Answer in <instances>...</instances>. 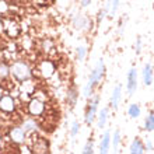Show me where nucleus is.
I'll return each mask as SVG.
<instances>
[{"label": "nucleus", "instance_id": "1", "mask_svg": "<svg viewBox=\"0 0 154 154\" xmlns=\"http://www.w3.org/2000/svg\"><path fill=\"white\" fill-rule=\"evenodd\" d=\"M105 62H104V59H98L97 63H95V66H94L93 72H91V74H90L88 80H87V83H85V85L83 87V95H84V98H91L95 94V88H97L98 85H100V83L102 81V79H104V76H105Z\"/></svg>", "mask_w": 154, "mask_h": 154}, {"label": "nucleus", "instance_id": "2", "mask_svg": "<svg viewBox=\"0 0 154 154\" xmlns=\"http://www.w3.org/2000/svg\"><path fill=\"white\" fill-rule=\"evenodd\" d=\"M10 76L18 83L32 79V69L25 60H14L10 65Z\"/></svg>", "mask_w": 154, "mask_h": 154}, {"label": "nucleus", "instance_id": "3", "mask_svg": "<svg viewBox=\"0 0 154 154\" xmlns=\"http://www.w3.org/2000/svg\"><path fill=\"white\" fill-rule=\"evenodd\" d=\"M90 101L87 104L85 108V114H84V122L87 126H91L95 122V118L98 114V105H100V94H94L91 98H88Z\"/></svg>", "mask_w": 154, "mask_h": 154}, {"label": "nucleus", "instance_id": "4", "mask_svg": "<svg viewBox=\"0 0 154 154\" xmlns=\"http://www.w3.org/2000/svg\"><path fill=\"white\" fill-rule=\"evenodd\" d=\"M2 23H3V32L6 34L10 39H16V38L20 37L21 28H20V24H18L16 20H13L10 17H3V18H2Z\"/></svg>", "mask_w": 154, "mask_h": 154}, {"label": "nucleus", "instance_id": "5", "mask_svg": "<svg viewBox=\"0 0 154 154\" xmlns=\"http://www.w3.org/2000/svg\"><path fill=\"white\" fill-rule=\"evenodd\" d=\"M45 109H46V104H45L44 100H41V98H38V97L31 98V100L27 102V112L32 118L42 116V115L45 114Z\"/></svg>", "mask_w": 154, "mask_h": 154}, {"label": "nucleus", "instance_id": "6", "mask_svg": "<svg viewBox=\"0 0 154 154\" xmlns=\"http://www.w3.org/2000/svg\"><path fill=\"white\" fill-rule=\"evenodd\" d=\"M139 85V74L136 67H130L128 74H126V91L129 94V97L134 95V93L137 91Z\"/></svg>", "mask_w": 154, "mask_h": 154}, {"label": "nucleus", "instance_id": "7", "mask_svg": "<svg viewBox=\"0 0 154 154\" xmlns=\"http://www.w3.org/2000/svg\"><path fill=\"white\" fill-rule=\"evenodd\" d=\"M8 139H10L11 143L21 146V144H24L27 142V132L21 126H13L8 130Z\"/></svg>", "mask_w": 154, "mask_h": 154}, {"label": "nucleus", "instance_id": "8", "mask_svg": "<svg viewBox=\"0 0 154 154\" xmlns=\"http://www.w3.org/2000/svg\"><path fill=\"white\" fill-rule=\"evenodd\" d=\"M17 109V102L16 98L8 94H3L0 98V111L4 114H13Z\"/></svg>", "mask_w": 154, "mask_h": 154}, {"label": "nucleus", "instance_id": "9", "mask_svg": "<svg viewBox=\"0 0 154 154\" xmlns=\"http://www.w3.org/2000/svg\"><path fill=\"white\" fill-rule=\"evenodd\" d=\"M38 72L44 79H52L55 74H56V67H55V63L52 60H42L38 66Z\"/></svg>", "mask_w": 154, "mask_h": 154}, {"label": "nucleus", "instance_id": "10", "mask_svg": "<svg viewBox=\"0 0 154 154\" xmlns=\"http://www.w3.org/2000/svg\"><path fill=\"white\" fill-rule=\"evenodd\" d=\"M72 24L77 31H87V29L91 28V20L85 14H77L73 17L72 20Z\"/></svg>", "mask_w": 154, "mask_h": 154}, {"label": "nucleus", "instance_id": "11", "mask_svg": "<svg viewBox=\"0 0 154 154\" xmlns=\"http://www.w3.org/2000/svg\"><path fill=\"white\" fill-rule=\"evenodd\" d=\"M31 153H37V154L49 153V142L44 137L34 139L32 144H31Z\"/></svg>", "mask_w": 154, "mask_h": 154}, {"label": "nucleus", "instance_id": "12", "mask_svg": "<svg viewBox=\"0 0 154 154\" xmlns=\"http://www.w3.org/2000/svg\"><path fill=\"white\" fill-rule=\"evenodd\" d=\"M142 80H143V84L146 87H150L153 85V81H154V67L151 65L150 62H147L143 65V70H142Z\"/></svg>", "mask_w": 154, "mask_h": 154}, {"label": "nucleus", "instance_id": "13", "mask_svg": "<svg viewBox=\"0 0 154 154\" xmlns=\"http://www.w3.org/2000/svg\"><path fill=\"white\" fill-rule=\"evenodd\" d=\"M122 100V85L116 84L112 90V94H111V101H109V106L114 111H116L119 108V104H121Z\"/></svg>", "mask_w": 154, "mask_h": 154}, {"label": "nucleus", "instance_id": "14", "mask_svg": "<svg viewBox=\"0 0 154 154\" xmlns=\"http://www.w3.org/2000/svg\"><path fill=\"white\" fill-rule=\"evenodd\" d=\"M108 116H109V108L108 106H104L102 109L98 111L97 114V118H95V121H97V128L98 129H105L106 126V122H108Z\"/></svg>", "mask_w": 154, "mask_h": 154}, {"label": "nucleus", "instance_id": "15", "mask_svg": "<svg viewBox=\"0 0 154 154\" xmlns=\"http://www.w3.org/2000/svg\"><path fill=\"white\" fill-rule=\"evenodd\" d=\"M111 132L109 130H105L104 133H102V136L100 139V153L101 154H106L108 151L111 150Z\"/></svg>", "mask_w": 154, "mask_h": 154}, {"label": "nucleus", "instance_id": "16", "mask_svg": "<svg viewBox=\"0 0 154 154\" xmlns=\"http://www.w3.org/2000/svg\"><path fill=\"white\" fill-rule=\"evenodd\" d=\"M129 153L130 154H143L146 153V147H144V142L140 137H134L133 142L129 146Z\"/></svg>", "mask_w": 154, "mask_h": 154}, {"label": "nucleus", "instance_id": "17", "mask_svg": "<svg viewBox=\"0 0 154 154\" xmlns=\"http://www.w3.org/2000/svg\"><path fill=\"white\" fill-rule=\"evenodd\" d=\"M21 128L27 132V134L28 133H32V132H35V130L38 129V122L35 121V118H27V119H24V121L21 122Z\"/></svg>", "mask_w": 154, "mask_h": 154}, {"label": "nucleus", "instance_id": "18", "mask_svg": "<svg viewBox=\"0 0 154 154\" xmlns=\"http://www.w3.org/2000/svg\"><path fill=\"white\" fill-rule=\"evenodd\" d=\"M143 129L146 132H154V108L149 111L147 116L144 118V123H143Z\"/></svg>", "mask_w": 154, "mask_h": 154}, {"label": "nucleus", "instance_id": "19", "mask_svg": "<svg viewBox=\"0 0 154 154\" xmlns=\"http://www.w3.org/2000/svg\"><path fill=\"white\" fill-rule=\"evenodd\" d=\"M119 3H121V0H106L105 10L108 17H114L116 14L118 8H119Z\"/></svg>", "mask_w": 154, "mask_h": 154}, {"label": "nucleus", "instance_id": "20", "mask_svg": "<svg viewBox=\"0 0 154 154\" xmlns=\"http://www.w3.org/2000/svg\"><path fill=\"white\" fill-rule=\"evenodd\" d=\"M66 100H67V104H69L72 108L77 104V100H79V91H77L76 87H70L67 90V95H66Z\"/></svg>", "mask_w": 154, "mask_h": 154}, {"label": "nucleus", "instance_id": "21", "mask_svg": "<svg viewBox=\"0 0 154 154\" xmlns=\"http://www.w3.org/2000/svg\"><path fill=\"white\" fill-rule=\"evenodd\" d=\"M122 143V134L121 130L116 129L114 132V134H111V147L114 149V151H119V146Z\"/></svg>", "mask_w": 154, "mask_h": 154}, {"label": "nucleus", "instance_id": "22", "mask_svg": "<svg viewBox=\"0 0 154 154\" xmlns=\"http://www.w3.org/2000/svg\"><path fill=\"white\" fill-rule=\"evenodd\" d=\"M128 115H129L132 119H137L140 115H142V108L139 104L136 102H132L129 106H128Z\"/></svg>", "mask_w": 154, "mask_h": 154}, {"label": "nucleus", "instance_id": "23", "mask_svg": "<svg viewBox=\"0 0 154 154\" xmlns=\"http://www.w3.org/2000/svg\"><path fill=\"white\" fill-rule=\"evenodd\" d=\"M8 77H10V66L6 62L0 60V81L7 80Z\"/></svg>", "mask_w": 154, "mask_h": 154}, {"label": "nucleus", "instance_id": "24", "mask_svg": "<svg viewBox=\"0 0 154 154\" xmlns=\"http://www.w3.org/2000/svg\"><path fill=\"white\" fill-rule=\"evenodd\" d=\"M76 57L79 62H83L87 57V46L84 45H80V46H77L76 48Z\"/></svg>", "mask_w": 154, "mask_h": 154}, {"label": "nucleus", "instance_id": "25", "mask_svg": "<svg viewBox=\"0 0 154 154\" xmlns=\"http://www.w3.org/2000/svg\"><path fill=\"white\" fill-rule=\"evenodd\" d=\"M80 122L79 121H73L72 122V125H70V136L72 137H76L77 134L80 133Z\"/></svg>", "mask_w": 154, "mask_h": 154}, {"label": "nucleus", "instance_id": "26", "mask_svg": "<svg viewBox=\"0 0 154 154\" xmlns=\"http://www.w3.org/2000/svg\"><path fill=\"white\" fill-rule=\"evenodd\" d=\"M81 153L83 154H93L94 153V142L93 140H87V143L84 144Z\"/></svg>", "mask_w": 154, "mask_h": 154}, {"label": "nucleus", "instance_id": "27", "mask_svg": "<svg viewBox=\"0 0 154 154\" xmlns=\"http://www.w3.org/2000/svg\"><path fill=\"white\" fill-rule=\"evenodd\" d=\"M142 51H143V38L142 37H137L136 39V45H134V52L136 55H142Z\"/></svg>", "mask_w": 154, "mask_h": 154}, {"label": "nucleus", "instance_id": "28", "mask_svg": "<svg viewBox=\"0 0 154 154\" xmlns=\"http://www.w3.org/2000/svg\"><path fill=\"white\" fill-rule=\"evenodd\" d=\"M53 0H32L34 6H38V7H46L52 3Z\"/></svg>", "mask_w": 154, "mask_h": 154}, {"label": "nucleus", "instance_id": "29", "mask_svg": "<svg viewBox=\"0 0 154 154\" xmlns=\"http://www.w3.org/2000/svg\"><path fill=\"white\" fill-rule=\"evenodd\" d=\"M106 16H108V14H106L105 7L102 8V10H100V11H98V17H97V23H98V24H100V23H101V21L104 20Z\"/></svg>", "mask_w": 154, "mask_h": 154}, {"label": "nucleus", "instance_id": "30", "mask_svg": "<svg viewBox=\"0 0 154 154\" xmlns=\"http://www.w3.org/2000/svg\"><path fill=\"white\" fill-rule=\"evenodd\" d=\"M144 147H146V151H149V153L154 151V144H153V142H151L150 139H147L146 142H144Z\"/></svg>", "mask_w": 154, "mask_h": 154}, {"label": "nucleus", "instance_id": "31", "mask_svg": "<svg viewBox=\"0 0 154 154\" xmlns=\"http://www.w3.org/2000/svg\"><path fill=\"white\" fill-rule=\"evenodd\" d=\"M8 10V4L6 0H0V13L2 14H4V13Z\"/></svg>", "mask_w": 154, "mask_h": 154}, {"label": "nucleus", "instance_id": "32", "mask_svg": "<svg viewBox=\"0 0 154 154\" xmlns=\"http://www.w3.org/2000/svg\"><path fill=\"white\" fill-rule=\"evenodd\" d=\"M91 2L93 0H80V4H81V7H88L90 4H91Z\"/></svg>", "mask_w": 154, "mask_h": 154}, {"label": "nucleus", "instance_id": "33", "mask_svg": "<svg viewBox=\"0 0 154 154\" xmlns=\"http://www.w3.org/2000/svg\"><path fill=\"white\" fill-rule=\"evenodd\" d=\"M10 3H16V4H20V3H23L24 0H8Z\"/></svg>", "mask_w": 154, "mask_h": 154}, {"label": "nucleus", "instance_id": "34", "mask_svg": "<svg viewBox=\"0 0 154 154\" xmlns=\"http://www.w3.org/2000/svg\"><path fill=\"white\" fill-rule=\"evenodd\" d=\"M0 32H3V23H2V18H0Z\"/></svg>", "mask_w": 154, "mask_h": 154}, {"label": "nucleus", "instance_id": "35", "mask_svg": "<svg viewBox=\"0 0 154 154\" xmlns=\"http://www.w3.org/2000/svg\"><path fill=\"white\" fill-rule=\"evenodd\" d=\"M3 94H4V91H3V87L0 85V98H2V95H3Z\"/></svg>", "mask_w": 154, "mask_h": 154}]
</instances>
